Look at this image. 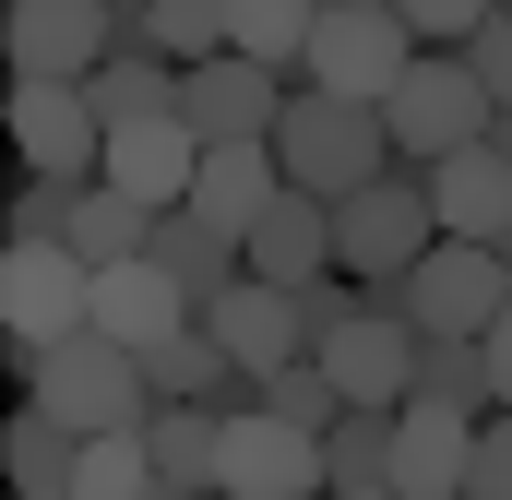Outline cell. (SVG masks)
Masks as SVG:
<instances>
[{
	"label": "cell",
	"mask_w": 512,
	"mask_h": 500,
	"mask_svg": "<svg viewBox=\"0 0 512 500\" xmlns=\"http://www.w3.org/2000/svg\"><path fill=\"white\" fill-rule=\"evenodd\" d=\"M262 405H274V417H286V429H310V441H322V429H334V417H346V381L322 370V358H286V370L262 381Z\"/></svg>",
	"instance_id": "f546056e"
},
{
	"label": "cell",
	"mask_w": 512,
	"mask_h": 500,
	"mask_svg": "<svg viewBox=\"0 0 512 500\" xmlns=\"http://www.w3.org/2000/svg\"><path fill=\"white\" fill-rule=\"evenodd\" d=\"M453 500H489V489H453Z\"/></svg>",
	"instance_id": "f35d334b"
},
{
	"label": "cell",
	"mask_w": 512,
	"mask_h": 500,
	"mask_svg": "<svg viewBox=\"0 0 512 500\" xmlns=\"http://www.w3.org/2000/svg\"><path fill=\"white\" fill-rule=\"evenodd\" d=\"M441 250V215H429V167H382L370 191H346L334 203V262L370 286V298H393L417 262Z\"/></svg>",
	"instance_id": "3957f363"
},
{
	"label": "cell",
	"mask_w": 512,
	"mask_h": 500,
	"mask_svg": "<svg viewBox=\"0 0 512 500\" xmlns=\"http://www.w3.org/2000/svg\"><path fill=\"white\" fill-rule=\"evenodd\" d=\"M179 322H203V310L179 298V274H167V262H143V250H131V262L96 274V334H120L131 358H143V346H167Z\"/></svg>",
	"instance_id": "ac0fdd59"
},
{
	"label": "cell",
	"mask_w": 512,
	"mask_h": 500,
	"mask_svg": "<svg viewBox=\"0 0 512 500\" xmlns=\"http://www.w3.org/2000/svg\"><path fill=\"white\" fill-rule=\"evenodd\" d=\"M310 24H322V0H227V48L262 60V72H298L310 60Z\"/></svg>",
	"instance_id": "d4e9b609"
},
{
	"label": "cell",
	"mask_w": 512,
	"mask_h": 500,
	"mask_svg": "<svg viewBox=\"0 0 512 500\" xmlns=\"http://www.w3.org/2000/svg\"><path fill=\"white\" fill-rule=\"evenodd\" d=\"M274 108H286V72H262L239 48L179 72V120L203 131V143H274Z\"/></svg>",
	"instance_id": "7c38bea8"
},
{
	"label": "cell",
	"mask_w": 512,
	"mask_h": 500,
	"mask_svg": "<svg viewBox=\"0 0 512 500\" xmlns=\"http://www.w3.org/2000/svg\"><path fill=\"white\" fill-rule=\"evenodd\" d=\"M405 60H417V24H405L393 0H322V24H310V60H298V84H322V96H358V108H382L393 84H405Z\"/></svg>",
	"instance_id": "5b68a950"
},
{
	"label": "cell",
	"mask_w": 512,
	"mask_h": 500,
	"mask_svg": "<svg viewBox=\"0 0 512 500\" xmlns=\"http://www.w3.org/2000/svg\"><path fill=\"white\" fill-rule=\"evenodd\" d=\"M489 84H477V60L465 48H417L405 60V84L382 96V131H393V167H441V155H465V143H489Z\"/></svg>",
	"instance_id": "277c9868"
},
{
	"label": "cell",
	"mask_w": 512,
	"mask_h": 500,
	"mask_svg": "<svg viewBox=\"0 0 512 500\" xmlns=\"http://www.w3.org/2000/svg\"><path fill=\"white\" fill-rule=\"evenodd\" d=\"M131 12L120 0H12V72L24 84H96V60H120Z\"/></svg>",
	"instance_id": "52a82bcc"
},
{
	"label": "cell",
	"mask_w": 512,
	"mask_h": 500,
	"mask_svg": "<svg viewBox=\"0 0 512 500\" xmlns=\"http://www.w3.org/2000/svg\"><path fill=\"white\" fill-rule=\"evenodd\" d=\"M0 322L12 334H84L96 322V262L60 239H12L0 250Z\"/></svg>",
	"instance_id": "9c48e42d"
},
{
	"label": "cell",
	"mask_w": 512,
	"mask_h": 500,
	"mask_svg": "<svg viewBox=\"0 0 512 500\" xmlns=\"http://www.w3.org/2000/svg\"><path fill=\"white\" fill-rule=\"evenodd\" d=\"M429 215H441V239L501 250V239H512V155H489V143L441 155V167H429Z\"/></svg>",
	"instance_id": "2e32d148"
},
{
	"label": "cell",
	"mask_w": 512,
	"mask_h": 500,
	"mask_svg": "<svg viewBox=\"0 0 512 500\" xmlns=\"http://www.w3.org/2000/svg\"><path fill=\"white\" fill-rule=\"evenodd\" d=\"M417 346H429V334H417L393 298H370V310H358L346 334H322L310 358L346 381V405H405V393H417Z\"/></svg>",
	"instance_id": "30bf717a"
},
{
	"label": "cell",
	"mask_w": 512,
	"mask_h": 500,
	"mask_svg": "<svg viewBox=\"0 0 512 500\" xmlns=\"http://www.w3.org/2000/svg\"><path fill=\"white\" fill-rule=\"evenodd\" d=\"M322 500H393V489H322Z\"/></svg>",
	"instance_id": "74e56055"
},
{
	"label": "cell",
	"mask_w": 512,
	"mask_h": 500,
	"mask_svg": "<svg viewBox=\"0 0 512 500\" xmlns=\"http://www.w3.org/2000/svg\"><path fill=\"white\" fill-rule=\"evenodd\" d=\"M143 262H167V274H179V298H191V310H215V298L251 274V239H239V227H215L203 203H167V215H155V239H143Z\"/></svg>",
	"instance_id": "9a60e30c"
},
{
	"label": "cell",
	"mask_w": 512,
	"mask_h": 500,
	"mask_svg": "<svg viewBox=\"0 0 512 500\" xmlns=\"http://www.w3.org/2000/svg\"><path fill=\"white\" fill-rule=\"evenodd\" d=\"M12 143H24V167H36V179H96L108 120H96V96H84V84H24V72H12Z\"/></svg>",
	"instance_id": "8fae6325"
},
{
	"label": "cell",
	"mask_w": 512,
	"mask_h": 500,
	"mask_svg": "<svg viewBox=\"0 0 512 500\" xmlns=\"http://www.w3.org/2000/svg\"><path fill=\"white\" fill-rule=\"evenodd\" d=\"M501 262H512V239H501Z\"/></svg>",
	"instance_id": "60d3db41"
},
{
	"label": "cell",
	"mask_w": 512,
	"mask_h": 500,
	"mask_svg": "<svg viewBox=\"0 0 512 500\" xmlns=\"http://www.w3.org/2000/svg\"><path fill=\"white\" fill-rule=\"evenodd\" d=\"M96 179L167 215V203H191V179H203V131H191V120H131V131H108Z\"/></svg>",
	"instance_id": "4fadbf2b"
},
{
	"label": "cell",
	"mask_w": 512,
	"mask_h": 500,
	"mask_svg": "<svg viewBox=\"0 0 512 500\" xmlns=\"http://www.w3.org/2000/svg\"><path fill=\"white\" fill-rule=\"evenodd\" d=\"M274 191H286L274 143H203V179H191V203H203L215 227H239V239H251L262 215H274Z\"/></svg>",
	"instance_id": "ffe728a7"
},
{
	"label": "cell",
	"mask_w": 512,
	"mask_h": 500,
	"mask_svg": "<svg viewBox=\"0 0 512 500\" xmlns=\"http://www.w3.org/2000/svg\"><path fill=\"white\" fill-rule=\"evenodd\" d=\"M143 239H155V203H131V191H108V179H84V203H72L60 250H84V262L108 274V262H131Z\"/></svg>",
	"instance_id": "cb8c5ba5"
},
{
	"label": "cell",
	"mask_w": 512,
	"mask_h": 500,
	"mask_svg": "<svg viewBox=\"0 0 512 500\" xmlns=\"http://www.w3.org/2000/svg\"><path fill=\"white\" fill-rule=\"evenodd\" d=\"M465 60H477V84H489V96L512 108V12H489V24L465 36Z\"/></svg>",
	"instance_id": "836d02e7"
},
{
	"label": "cell",
	"mask_w": 512,
	"mask_h": 500,
	"mask_svg": "<svg viewBox=\"0 0 512 500\" xmlns=\"http://www.w3.org/2000/svg\"><path fill=\"white\" fill-rule=\"evenodd\" d=\"M203 322H215V346H227V358H239L251 381H274L286 358H310V322H298V286H262V274H239V286H227V298H215Z\"/></svg>",
	"instance_id": "5bb4252c"
},
{
	"label": "cell",
	"mask_w": 512,
	"mask_h": 500,
	"mask_svg": "<svg viewBox=\"0 0 512 500\" xmlns=\"http://www.w3.org/2000/svg\"><path fill=\"white\" fill-rule=\"evenodd\" d=\"M489 155H512V108H489Z\"/></svg>",
	"instance_id": "d590c367"
},
{
	"label": "cell",
	"mask_w": 512,
	"mask_h": 500,
	"mask_svg": "<svg viewBox=\"0 0 512 500\" xmlns=\"http://www.w3.org/2000/svg\"><path fill=\"white\" fill-rule=\"evenodd\" d=\"M143 453H155L167 489L215 500V477H227V405H155V417H143Z\"/></svg>",
	"instance_id": "44dd1931"
},
{
	"label": "cell",
	"mask_w": 512,
	"mask_h": 500,
	"mask_svg": "<svg viewBox=\"0 0 512 500\" xmlns=\"http://www.w3.org/2000/svg\"><path fill=\"white\" fill-rule=\"evenodd\" d=\"M274 167H286V191L346 203V191H370L393 167V131H382V108H358V96L286 84V108H274Z\"/></svg>",
	"instance_id": "6da1fadb"
},
{
	"label": "cell",
	"mask_w": 512,
	"mask_h": 500,
	"mask_svg": "<svg viewBox=\"0 0 512 500\" xmlns=\"http://www.w3.org/2000/svg\"><path fill=\"white\" fill-rule=\"evenodd\" d=\"M96 120L108 131H131V120H179V60H155L143 36H120V60H96Z\"/></svg>",
	"instance_id": "7402d4cb"
},
{
	"label": "cell",
	"mask_w": 512,
	"mask_h": 500,
	"mask_svg": "<svg viewBox=\"0 0 512 500\" xmlns=\"http://www.w3.org/2000/svg\"><path fill=\"white\" fill-rule=\"evenodd\" d=\"M251 274H262V286L334 274V203H322V191H274V215L251 227Z\"/></svg>",
	"instance_id": "d6986e66"
},
{
	"label": "cell",
	"mask_w": 512,
	"mask_h": 500,
	"mask_svg": "<svg viewBox=\"0 0 512 500\" xmlns=\"http://www.w3.org/2000/svg\"><path fill=\"white\" fill-rule=\"evenodd\" d=\"M72 203H84V179H36V167H24V191H12V239H60Z\"/></svg>",
	"instance_id": "4dcf8cb0"
},
{
	"label": "cell",
	"mask_w": 512,
	"mask_h": 500,
	"mask_svg": "<svg viewBox=\"0 0 512 500\" xmlns=\"http://www.w3.org/2000/svg\"><path fill=\"white\" fill-rule=\"evenodd\" d=\"M405 405H453V417H501V381H489V346L453 334V346H417V393Z\"/></svg>",
	"instance_id": "484cf974"
},
{
	"label": "cell",
	"mask_w": 512,
	"mask_h": 500,
	"mask_svg": "<svg viewBox=\"0 0 512 500\" xmlns=\"http://www.w3.org/2000/svg\"><path fill=\"white\" fill-rule=\"evenodd\" d=\"M131 36H143L155 60H179V72H191V60H227V0H143Z\"/></svg>",
	"instance_id": "83f0119b"
},
{
	"label": "cell",
	"mask_w": 512,
	"mask_h": 500,
	"mask_svg": "<svg viewBox=\"0 0 512 500\" xmlns=\"http://www.w3.org/2000/svg\"><path fill=\"white\" fill-rule=\"evenodd\" d=\"M155 489V453H143V429H108V441H84V465H72V500H143Z\"/></svg>",
	"instance_id": "f1b7e54d"
},
{
	"label": "cell",
	"mask_w": 512,
	"mask_h": 500,
	"mask_svg": "<svg viewBox=\"0 0 512 500\" xmlns=\"http://www.w3.org/2000/svg\"><path fill=\"white\" fill-rule=\"evenodd\" d=\"M334 477H322V441L310 429H286L274 405H227V477H215V500H322Z\"/></svg>",
	"instance_id": "ba28073f"
},
{
	"label": "cell",
	"mask_w": 512,
	"mask_h": 500,
	"mask_svg": "<svg viewBox=\"0 0 512 500\" xmlns=\"http://www.w3.org/2000/svg\"><path fill=\"white\" fill-rule=\"evenodd\" d=\"M120 12H143V0H120Z\"/></svg>",
	"instance_id": "ab89813d"
},
{
	"label": "cell",
	"mask_w": 512,
	"mask_h": 500,
	"mask_svg": "<svg viewBox=\"0 0 512 500\" xmlns=\"http://www.w3.org/2000/svg\"><path fill=\"white\" fill-rule=\"evenodd\" d=\"M393 310H405L429 346H453V334H489V322L512 310V262H501V250H477V239H441L417 274H405V286H393Z\"/></svg>",
	"instance_id": "8992f818"
},
{
	"label": "cell",
	"mask_w": 512,
	"mask_h": 500,
	"mask_svg": "<svg viewBox=\"0 0 512 500\" xmlns=\"http://www.w3.org/2000/svg\"><path fill=\"white\" fill-rule=\"evenodd\" d=\"M0 453H12V489L24 500H72V465H84V429H60L36 393H24V417L0 429Z\"/></svg>",
	"instance_id": "603a6c76"
},
{
	"label": "cell",
	"mask_w": 512,
	"mask_h": 500,
	"mask_svg": "<svg viewBox=\"0 0 512 500\" xmlns=\"http://www.w3.org/2000/svg\"><path fill=\"white\" fill-rule=\"evenodd\" d=\"M465 465H477V417H453V405H405L393 417V500H453Z\"/></svg>",
	"instance_id": "e0dca14e"
},
{
	"label": "cell",
	"mask_w": 512,
	"mask_h": 500,
	"mask_svg": "<svg viewBox=\"0 0 512 500\" xmlns=\"http://www.w3.org/2000/svg\"><path fill=\"white\" fill-rule=\"evenodd\" d=\"M393 12L417 24V48H465V36H477L489 12H512V0H393Z\"/></svg>",
	"instance_id": "1f68e13d"
},
{
	"label": "cell",
	"mask_w": 512,
	"mask_h": 500,
	"mask_svg": "<svg viewBox=\"0 0 512 500\" xmlns=\"http://www.w3.org/2000/svg\"><path fill=\"white\" fill-rule=\"evenodd\" d=\"M24 393L60 417V429H84V441H108V429H143L155 417V393H143V358H131L120 334H36V370H24Z\"/></svg>",
	"instance_id": "7a4b0ae2"
},
{
	"label": "cell",
	"mask_w": 512,
	"mask_h": 500,
	"mask_svg": "<svg viewBox=\"0 0 512 500\" xmlns=\"http://www.w3.org/2000/svg\"><path fill=\"white\" fill-rule=\"evenodd\" d=\"M143 500H203V489H167V477H155V489H143Z\"/></svg>",
	"instance_id": "8d00e7d4"
},
{
	"label": "cell",
	"mask_w": 512,
	"mask_h": 500,
	"mask_svg": "<svg viewBox=\"0 0 512 500\" xmlns=\"http://www.w3.org/2000/svg\"><path fill=\"white\" fill-rule=\"evenodd\" d=\"M465 489L512 500V405H501V417H477V465H465Z\"/></svg>",
	"instance_id": "d6a6232c"
},
{
	"label": "cell",
	"mask_w": 512,
	"mask_h": 500,
	"mask_svg": "<svg viewBox=\"0 0 512 500\" xmlns=\"http://www.w3.org/2000/svg\"><path fill=\"white\" fill-rule=\"evenodd\" d=\"M393 417H405V405H346V417L322 429V477H334V489H393Z\"/></svg>",
	"instance_id": "4316f807"
},
{
	"label": "cell",
	"mask_w": 512,
	"mask_h": 500,
	"mask_svg": "<svg viewBox=\"0 0 512 500\" xmlns=\"http://www.w3.org/2000/svg\"><path fill=\"white\" fill-rule=\"evenodd\" d=\"M477 346H489V381H501V405H512V310L489 322V334H477Z\"/></svg>",
	"instance_id": "e575fe53"
}]
</instances>
